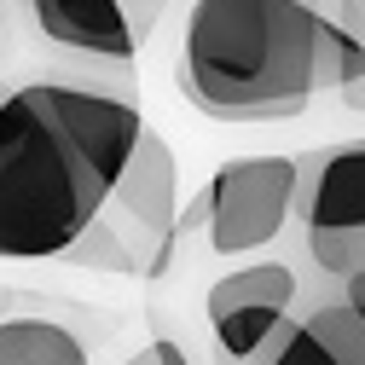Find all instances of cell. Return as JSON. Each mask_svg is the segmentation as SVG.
Masks as SVG:
<instances>
[{"label":"cell","mask_w":365,"mask_h":365,"mask_svg":"<svg viewBox=\"0 0 365 365\" xmlns=\"http://www.w3.org/2000/svg\"><path fill=\"white\" fill-rule=\"evenodd\" d=\"M145 133L133 76H76L18 47L0 76V261H58Z\"/></svg>","instance_id":"obj_1"},{"label":"cell","mask_w":365,"mask_h":365,"mask_svg":"<svg viewBox=\"0 0 365 365\" xmlns=\"http://www.w3.org/2000/svg\"><path fill=\"white\" fill-rule=\"evenodd\" d=\"M365 76L331 0H192L174 81L215 122H290Z\"/></svg>","instance_id":"obj_2"},{"label":"cell","mask_w":365,"mask_h":365,"mask_svg":"<svg viewBox=\"0 0 365 365\" xmlns=\"http://www.w3.org/2000/svg\"><path fill=\"white\" fill-rule=\"evenodd\" d=\"M209 250L226 261H250L279 250L290 220H296V192H302V157H232L209 174Z\"/></svg>","instance_id":"obj_3"},{"label":"cell","mask_w":365,"mask_h":365,"mask_svg":"<svg viewBox=\"0 0 365 365\" xmlns=\"http://www.w3.org/2000/svg\"><path fill=\"white\" fill-rule=\"evenodd\" d=\"M18 47L76 76H133L140 41L116 0H6Z\"/></svg>","instance_id":"obj_4"},{"label":"cell","mask_w":365,"mask_h":365,"mask_svg":"<svg viewBox=\"0 0 365 365\" xmlns=\"http://www.w3.org/2000/svg\"><path fill=\"white\" fill-rule=\"evenodd\" d=\"M302 307V267L267 250L255 261L226 267L203 296V325L215 342V365H250Z\"/></svg>","instance_id":"obj_5"},{"label":"cell","mask_w":365,"mask_h":365,"mask_svg":"<svg viewBox=\"0 0 365 365\" xmlns=\"http://www.w3.org/2000/svg\"><path fill=\"white\" fill-rule=\"evenodd\" d=\"M174 209H180V168H174V151L168 140L145 122L140 145H133V157L122 163L116 186L105 197V215L122 226V238L133 250V261H140V272H157L168 267L174 255Z\"/></svg>","instance_id":"obj_6"},{"label":"cell","mask_w":365,"mask_h":365,"mask_svg":"<svg viewBox=\"0 0 365 365\" xmlns=\"http://www.w3.org/2000/svg\"><path fill=\"white\" fill-rule=\"evenodd\" d=\"M296 226L302 232H365V140L302 151Z\"/></svg>","instance_id":"obj_7"},{"label":"cell","mask_w":365,"mask_h":365,"mask_svg":"<svg viewBox=\"0 0 365 365\" xmlns=\"http://www.w3.org/2000/svg\"><path fill=\"white\" fill-rule=\"evenodd\" d=\"M0 365H93L87 342L47 313H12L0 319Z\"/></svg>","instance_id":"obj_8"},{"label":"cell","mask_w":365,"mask_h":365,"mask_svg":"<svg viewBox=\"0 0 365 365\" xmlns=\"http://www.w3.org/2000/svg\"><path fill=\"white\" fill-rule=\"evenodd\" d=\"M58 261H70V267H93V272H122V279H133L140 272V261H133V250H128V238H122V226L99 209L93 215V226L58 255Z\"/></svg>","instance_id":"obj_9"},{"label":"cell","mask_w":365,"mask_h":365,"mask_svg":"<svg viewBox=\"0 0 365 365\" xmlns=\"http://www.w3.org/2000/svg\"><path fill=\"white\" fill-rule=\"evenodd\" d=\"M331 18H336L354 41H359V47H365V0H331ZM336 99H342L348 110H359V116H365V76H359L354 87H342Z\"/></svg>","instance_id":"obj_10"},{"label":"cell","mask_w":365,"mask_h":365,"mask_svg":"<svg viewBox=\"0 0 365 365\" xmlns=\"http://www.w3.org/2000/svg\"><path fill=\"white\" fill-rule=\"evenodd\" d=\"M122 6V18H128V29H133V41H151V29L163 24V12H168V0H116Z\"/></svg>","instance_id":"obj_11"},{"label":"cell","mask_w":365,"mask_h":365,"mask_svg":"<svg viewBox=\"0 0 365 365\" xmlns=\"http://www.w3.org/2000/svg\"><path fill=\"white\" fill-rule=\"evenodd\" d=\"M336 296H342V307H348L359 325H365V267H359V272H348V279L336 284Z\"/></svg>","instance_id":"obj_12"},{"label":"cell","mask_w":365,"mask_h":365,"mask_svg":"<svg viewBox=\"0 0 365 365\" xmlns=\"http://www.w3.org/2000/svg\"><path fill=\"white\" fill-rule=\"evenodd\" d=\"M151 359H157V365H197V359L186 354V342H174V336H157V342H151Z\"/></svg>","instance_id":"obj_13"},{"label":"cell","mask_w":365,"mask_h":365,"mask_svg":"<svg viewBox=\"0 0 365 365\" xmlns=\"http://www.w3.org/2000/svg\"><path fill=\"white\" fill-rule=\"evenodd\" d=\"M12 58H18V35H12V12H6V0H0V76L12 70Z\"/></svg>","instance_id":"obj_14"},{"label":"cell","mask_w":365,"mask_h":365,"mask_svg":"<svg viewBox=\"0 0 365 365\" xmlns=\"http://www.w3.org/2000/svg\"><path fill=\"white\" fill-rule=\"evenodd\" d=\"M122 365H157V359H151V348H140V354H128Z\"/></svg>","instance_id":"obj_15"}]
</instances>
